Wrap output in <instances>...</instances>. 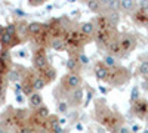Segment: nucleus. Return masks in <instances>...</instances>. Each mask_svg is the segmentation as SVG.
I'll return each instance as SVG.
<instances>
[{"label": "nucleus", "mask_w": 148, "mask_h": 133, "mask_svg": "<svg viewBox=\"0 0 148 133\" xmlns=\"http://www.w3.org/2000/svg\"><path fill=\"white\" fill-rule=\"evenodd\" d=\"M92 99H93V92H92V90H88V93H86V99H84V104H83V105L88 106Z\"/></svg>", "instance_id": "28"}, {"label": "nucleus", "mask_w": 148, "mask_h": 133, "mask_svg": "<svg viewBox=\"0 0 148 133\" xmlns=\"http://www.w3.org/2000/svg\"><path fill=\"white\" fill-rule=\"evenodd\" d=\"M68 110H70V104L65 102V101H61L58 104V113L59 114H68Z\"/></svg>", "instance_id": "21"}, {"label": "nucleus", "mask_w": 148, "mask_h": 133, "mask_svg": "<svg viewBox=\"0 0 148 133\" xmlns=\"http://www.w3.org/2000/svg\"><path fill=\"white\" fill-rule=\"evenodd\" d=\"M6 133H12V132H6Z\"/></svg>", "instance_id": "42"}, {"label": "nucleus", "mask_w": 148, "mask_h": 133, "mask_svg": "<svg viewBox=\"0 0 148 133\" xmlns=\"http://www.w3.org/2000/svg\"><path fill=\"white\" fill-rule=\"evenodd\" d=\"M0 133H6V130H5L3 127H0Z\"/></svg>", "instance_id": "40"}, {"label": "nucleus", "mask_w": 148, "mask_h": 133, "mask_svg": "<svg viewBox=\"0 0 148 133\" xmlns=\"http://www.w3.org/2000/svg\"><path fill=\"white\" fill-rule=\"evenodd\" d=\"M43 27H45V24H42V22H39V21H31V22L25 24V30H27V33L31 34V35H39V34L42 33Z\"/></svg>", "instance_id": "7"}, {"label": "nucleus", "mask_w": 148, "mask_h": 133, "mask_svg": "<svg viewBox=\"0 0 148 133\" xmlns=\"http://www.w3.org/2000/svg\"><path fill=\"white\" fill-rule=\"evenodd\" d=\"M74 127H76V129H77L79 132H83V130H84V127H83V123H80V121H77V123H76V126H74Z\"/></svg>", "instance_id": "34"}, {"label": "nucleus", "mask_w": 148, "mask_h": 133, "mask_svg": "<svg viewBox=\"0 0 148 133\" xmlns=\"http://www.w3.org/2000/svg\"><path fill=\"white\" fill-rule=\"evenodd\" d=\"M119 133H132V130H130V127H126V126H121V127L119 129Z\"/></svg>", "instance_id": "31"}, {"label": "nucleus", "mask_w": 148, "mask_h": 133, "mask_svg": "<svg viewBox=\"0 0 148 133\" xmlns=\"http://www.w3.org/2000/svg\"><path fill=\"white\" fill-rule=\"evenodd\" d=\"M116 71H113V72H110V77H111V84L113 86H121V84H125V83H127L129 81V78H130V76H129V71L126 70V68H123V67H117V68H114ZM108 77V78H110Z\"/></svg>", "instance_id": "1"}, {"label": "nucleus", "mask_w": 148, "mask_h": 133, "mask_svg": "<svg viewBox=\"0 0 148 133\" xmlns=\"http://www.w3.org/2000/svg\"><path fill=\"white\" fill-rule=\"evenodd\" d=\"M138 72L141 76H148V61H142L138 67Z\"/></svg>", "instance_id": "22"}, {"label": "nucleus", "mask_w": 148, "mask_h": 133, "mask_svg": "<svg viewBox=\"0 0 148 133\" xmlns=\"http://www.w3.org/2000/svg\"><path fill=\"white\" fill-rule=\"evenodd\" d=\"M98 89H99V92H101L102 95H107V93H108V89H107L105 86H101V84H99V87H98Z\"/></svg>", "instance_id": "35"}, {"label": "nucleus", "mask_w": 148, "mask_h": 133, "mask_svg": "<svg viewBox=\"0 0 148 133\" xmlns=\"http://www.w3.org/2000/svg\"><path fill=\"white\" fill-rule=\"evenodd\" d=\"M18 133H36V130L31 126H21L18 129Z\"/></svg>", "instance_id": "24"}, {"label": "nucleus", "mask_w": 148, "mask_h": 133, "mask_svg": "<svg viewBox=\"0 0 148 133\" xmlns=\"http://www.w3.org/2000/svg\"><path fill=\"white\" fill-rule=\"evenodd\" d=\"M46 84H47V81L42 77V74H39V76H36V77H34L33 89H34V92H40V90H43V89L46 87Z\"/></svg>", "instance_id": "11"}, {"label": "nucleus", "mask_w": 148, "mask_h": 133, "mask_svg": "<svg viewBox=\"0 0 148 133\" xmlns=\"http://www.w3.org/2000/svg\"><path fill=\"white\" fill-rule=\"evenodd\" d=\"M51 47L55 52H64V50H67V42L62 37L55 35V37H52V40H51Z\"/></svg>", "instance_id": "8"}, {"label": "nucleus", "mask_w": 148, "mask_h": 133, "mask_svg": "<svg viewBox=\"0 0 148 133\" xmlns=\"http://www.w3.org/2000/svg\"><path fill=\"white\" fill-rule=\"evenodd\" d=\"M5 31H6L8 34H10V35H16V27L14 25V24H9V25H6Z\"/></svg>", "instance_id": "25"}, {"label": "nucleus", "mask_w": 148, "mask_h": 133, "mask_svg": "<svg viewBox=\"0 0 148 133\" xmlns=\"http://www.w3.org/2000/svg\"><path fill=\"white\" fill-rule=\"evenodd\" d=\"M95 31H96V25H95L93 21H86V22L80 24V33H83L84 35H88V37L93 35Z\"/></svg>", "instance_id": "9"}, {"label": "nucleus", "mask_w": 148, "mask_h": 133, "mask_svg": "<svg viewBox=\"0 0 148 133\" xmlns=\"http://www.w3.org/2000/svg\"><path fill=\"white\" fill-rule=\"evenodd\" d=\"M120 46H121V50L123 52H130V50H133V47H135V39L132 37V35H129V34H123L121 37H120Z\"/></svg>", "instance_id": "6"}, {"label": "nucleus", "mask_w": 148, "mask_h": 133, "mask_svg": "<svg viewBox=\"0 0 148 133\" xmlns=\"http://www.w3.org/2000/svg\"><path fill=\"white\" fill-rule=\"evenodd\" d=\"M15 101H16L18 104H22V102H24V95H22V93L15 95Z\"/></svg>", "instance_id": "32"}, {"label": "nucleus", "mask_w": 148, "mask_h": 133, "mask_svg": "<svg viewBox=\"0 0 148 133\" xmlns=\"http://www.w3.org/2000/svg\"><path fill=\"white\" fill-rule=\"evenodd\" d=\"M43 0H28V5L30 6H34V8H37V6H43Z\"/></svg>", "instance_id": "29"}, {"label": "nucleus", "mask_w": 148, "mask_h": 133, "mask_svg": "<svg viewBox=\"0 0 148 133\" xmlns=\"http://www.w3.org/2000/svg\"><path fill=\"white\" fill-rule=\"evenodd\" d=\"M77 58H79V62H80L82 65H89V62H90V58L86 55L84 52H80V53L77 55Z\"/></svg>", "instance_id": "23"}, {"label": "nucleus", "mask_w": 148, "mask_h": 133, "mask_svg": "<svg viewBox=\"0 0 148 133\" xmlns=\"http://www.w3.org/2000/svg\"><path fill=\"white\" fill-rule=\"evenodd\" d=\"M107 19H108L110 25L116 27L117 24L120 22V14H119V10H111V12H108V14H107Z\"/></svg>", "instance_id": "16"}, {"label": "nucleus", "mask_w": 148, "mask_h": 133, "mask_svg": "<svg viewBox=\"0 0 148 133\" xmlns=\"http://www.w3.org/2000/svg\"><path fill=\"white\" fill-rule=\"evenodd\" d=\"M52 132H53V133H70L68 129H64L62 126H59V124H58V126H53V127H52Z\"/></svg>", "instance_id": "26"}, {"label": "nucleus", "mask_w": 148, "mask_h": 133, "mask_svg": "<svg viewBox=\"0 0 148 133\" xmlns=\"http://www.w3.org/2000/svg\"><path fill=\"white\" fill-rule=\"evenodd\" d=\"M96 129H98V133H105V129H104V127H99V126H98Z\"/></svg>", "instance_id": "38"}, {"label": "nucleus", "mask_w": 148, "mask_h": 133, "mask_svg": "<svg viewBox=\"0 0 148 133\" xmlns=\"http://www.w3.org/2000/svg\"><path fill=\"white\" fill-rule=\"evenodd\" d=\"M86 5H88V9L92 10V12H99L101 8H102V3L101 2H96V0H90V2H88Z\"/></svg>", "instance_id": "18"}, {"label": "nucleus", "mask_w": 148, "mask_h": 133, "mask_svg": "<svg viewBox=\"0 0 148 133\" xmlns=\"http://www.w3.org/2000/svg\"><path fill=\"white\" fill-rule=\"evenodd\" d=\"M102 62H104V65H105L107 68H117V67H119L117 58H116V56H113L111 53H108V55H105V56H104Z\"/></svg>", "instance_id": "14"}, {"label": "nucleus", "mask_w": 148, "mask_h": 133, "mask_svg": "<svg viewBox=\"0 0 148 133\" xmlns=\"http://www.w3.org/2000/svg\"><path fill=\"white\" fill-rule=\"evenodd\" d=\"M14 14H15V16H18V18H25V16H27V12L22 10V9H19V8L14 9Z\"/></svg>", "instance_id": "27"}, {"label": "nucleus", "mask_w": 148, "mask_h": 133, "mask_svg": "<svg viewBox=\"0 0 148 133\" xmlns=\"http://www.w3.org/2000/svg\"><path fill=\"white\" fill-rule=\"evenodd\" d=\"M79 14H80V10H73V12H71V15H73V16H76V15L79 16Z\"/></svg>", "instance_id": "39"}, {"label": "nucleus", "mask_w": 148, "mask_h": 133, "mask_svg": "<svg viewBox=\"0 0 148 133\" xmlns=\"http://www.w3.org/2000/svg\"><path fill=\"white\" fill-rule=\"evenodd\" d=\"M5 34V27L2 25V24H0V39H2V35Z\"/></svg>", "instance_id": "37"}, {"label": "nucleus", "mask_w": 148, "mask_h": 133, "mask_svg": "<svg viewBox=\"0 0 148 133\" xmlns=\"http://www.w3.org/2000/svg\"><path fill=\"white\" fill-rule=\"evenodd\" d=\"M36 114H37V117L42 118V120H47L49 117H51V113H49V108H47L46 105H42V106L37 108V110H36Z\"/></svg>", "instance_id": "17"}, {"label": "nucleus", "mask_w": 148, "mask_h": 133, "mask_svg": "<svg viewBox=\"0 0 148 133\" xmlns=\"http://www.w3.org/2000/svg\"><path fill=\"white\" fill-rule=\"evenodd\" d=\"M82 83H83V80H82V76L79 72H70V74L64 76L61 84H62V87H65V89L77 90V89L82 87Z\"/></svg>", "instance_id": "2"}, {"label": "nucleus", "mask_w": 148, "mask_h": 133, "mask_svg": "<svg viewBox=\"0 0 148 133\" xmlns=\"http://www.w3.org/2000/svg\"><path fill=\"white\" fill-rule=\"evenodd\" d=\"M27 68H24V67H21V65H15L14 68H10V71L8 72V81H10V83H21V80H22V77L25 76V72H22V71H25Z\"/></svg>", "instance_id": "4"}, {"label": "nucleus", "mask_w": 148, "mask_h": 133, "mask_svg": "<svg viewBox=\"0 0 148 133\" xmlns=\"http://www.w3.org/2000/svg\"><path fill=\"white\" fill-rule=\"evenodd\" d=\"M67 123V118L65 117H62V118H59V126H64Z\"/></svg>", "instance_id": "36"}, {"label": "nucleus", "mask_w": 148, "mask_h": 133, "mask_svg": "<svg viewBox=\"0 0 148 133\" xmlns=\"http://www.w3.org/2000/svg\"><path fill=\"white\" fill-rule=\"evenodd\" d=\"M139 101V86L136 84V86L132 87V92H130V102L132 104H136Z\"/></svg>", "instance_id": "19"}, {"label": "nucleus", "mask_w": 148, "mask_h": 133, "mask_svg": "<svg viewBox=\"0 0 148 133\" xmlns=\"http://www.w3.org/2000/svg\"><path fill=\"white\" fill-rule=\"evenodd\" d=\"M130 130H132V133H139V130H141V126H139V124H133V126L130 127Z\"/></svg>", "instance_id": "33"}, {"label": "nucleus", "mask_w": 148, "mask_h": 133, "mask_svg": "<svg viewBox=\"0 0 148 133\" xmlns=\"http://www.w3.org/2000/svg\"><path fill=\"white\" fill-rule=\"evenodd\" d=\"M142 133H148V129H145V130H142Z\"/></svg>", "instance_id": "41"}, {"label": "nucleus", "mask_w": 148, "mask_h": 133, "mask_svg": "<svg viewBox=\"0 0 148 133\" xmlns=\"http://www.w3.org/2000/svg\"><path fill=\"white\" fill-rule=\"evenodd\" d=\"M95 77H96V80H99V81L108 80V77H110V70L104 65V62H99V64L95 65Z\"/></svg>", "instance_id": "5"}, {"label": "nucleus", "mask_w": 148, "mask_h": 133, "mask_svg": "<svg viewBox=\"0 0 148 133\" xmlns=\"http://www.w3.org/2000/svg\"><path fill=\"white\" fill-rule=\"evenodd\" d=\"M33 67L37 71H40V72H43L46 68H49V59H47V56L43 52L42 47H40L39 50H36V53L33 56Z\"/></svg>", "instance_id": "3"}, {"label": "nucleus", "mask_w": 148, "mask_h": 133, "mask_svg": "<svg viewBox=\"0 0 148 133\" xmlns=\"http://www.w3.org/2000/svg\"><path fill=\"white\" fill-rule=\"evenodd\" d=\"M82 101H83V90H82V87L77 89V90H73V93L70 96V104L71 105H80Z\"/></svg>", "instance_id": "12"}, {"label": "nucleus", "mask_w": 148, "mask_h": 133, "mask_svg": "<svg viewBox=\"0 0 148 133\" xmlns=\"http://www.w3.org/2000/svg\"><path fill=\"white\" fill-rule=\"evenodd\" d=\"M139 9L144 12H148V0H141L139 2Z\"/></svg>", "instance_id": "30"}, {"label": "nucleus", "mask_w": 148, "mask_h": 133, "mask_svg": "<svg viewBox=\"0 0 148 133\" xmlns=\"http://www.w3.org/2000/svg\"><path fill=\"white\" fill-rule=\"evenodd\" d=\"M42 77L47 81V83H51V81H53L55 78H56V70L53 68V67H49V68H46L43 72H42Z\"/></svg>", "instance_id": "15"}, {"label": "nucleus", "mask_w": 148, "mask_h": 133, "mask_svg": "<svg viewBox=\"0 0 148 133\" xmlns=\"http://www.w3.org/2000/svg\"><path fill=\"white\" fill-rule=\"evenodd\" d=\"M28 104H30V106L36 108V110L39 106H42L43 105V96H42V93L40 92H33L28 96Z\"/></svg>", "instance_id": "10"}, {"label": "nucleus", "mask_w": 148, "mask_h": 133, "mask_svg": "<svg viewBox=\"0 0 148 133\" xmlns=\"http://www.w3.org/2000/svg\"><path fill=\"white\" fill-rule=\"evenodd\" d=\"M79 65H80L79 58H73V56H70L67 61H65V68H67L68 72H76L77 68H79Z\"/></svg>", "instance_id": "13"}, {"label": "nucleus", "mask_w": 148, "mask_h": 133, "mask_svg": "<svg viewBox=\"0 0 148 133\" xmlns=\"http://www.w3.org/2000/svg\"><path fill=\"white\" fill-rule=\"evenodd\" d=\"M133 8H135V2H132V0H121L120 2L121 10H132Z\"/></svg>", "instance_id": "20"}]
</instances>
